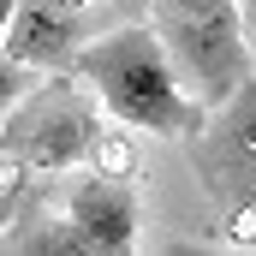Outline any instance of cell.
<instances>
[{
	"instance_id": "obj_1",
	"label": "cell",
	"mask_w": 256,
	"mask_h": 256,
	"mask_svg": "<svg viewBox=\"0 0 256 256\" xmlns=\"http://www.w3.org/2000/svg\"><path fill=\"white\" fill-rule=\"evenodd\" d=\"M72 78H84L90 90H96V102L131 131H149V137H191L202 126V102L185 96V84H179V72L167 60V48H161V36L149 30V24H120V30H108V36H96V42H78V54L66 66Z\"/></svg>"
},
{
	"instance_id": "obj_8",
	"label": "cell",
	"mask_w": 256,
	"mask_h": 256,
	"mask_svg": "<svg viewBox=\"0 0 256 256\" xmlns=\"http://www.w3.org/2000/svg\"><path fill=\"white\" fill-rule=\"evenodd\" d=\"M24 90H30V66H18L6 48H0V120H6V108H12Z\"/></svg>"
},
{
	"instance_id": "obj_2",
	"label": "cell",
	"mask_w": 256,
	"mask_h": 256,
	"mask_svg": "<svg viewBox=\"0 0 256 256\" xmlns=\"http://www.w3.org/2000/svg\"><path fill=\"white\" fill-rule=\"evenodd\" d=\"M149 18H155L149 30L161 36L185 96L202 108L226 102L256 72L244 24H238V0H149Z\"/></svg>"
},
{
	"instance_id": "obj_3",
	"label": "cell",
	"mask_w": 256,
	"mask_h": 256,
	"mask_svg": "<svg viewBox=\"0 0 256 256\" xmlns=\"http://www.w3.org/2000/svg\"><path fill=\"white\" fill-rule=\"evenodd\" d=\"M96 102L72 84V78H48V84H30L6 120H0V155L18 161L24 173H66L78 167L90 149H96Z\"/></svg>"
},
{
	"instance_id": "obj_11",
	"label": "cell",
	"mask_w": 256,
	"mask_h": 256,
	"mask_svg": "<svg viewBox=\"0 0 256 256\" xmlns=\"http://www.w3.org/2000/svg\"><path fill=\"white\" fill-rule=\"evenodd\" d=\"M120 6H143V0H120Z\"/></svg>"
},
{
	"instance_id": "obj_6",
	"label": "cell",
	"mask_w": 256,
	"mask_h": 256,
	"mask_svg": "<svg viewBox=\"0 0 256 256\" xmlns=\"http://www.w3.org/2000/svg\"><path fill=\"white\" fill-rule=\"evenodd\" d=\"M66 214L84 232L90 256H126L137 244V191L126 173H84L66 196Z\"/></svg>"
},
{
	"instance_id": "obj_9",
	"label": "cell",
	"mask_w": 256,
	"mask_h": 256,
	"mask_svg": "<svg viewBox=\"0 0 256 256\" xmlns=\"http://www.w3.org/2000/svg\"><path fill=\"white\" fill-rule=\"evenodd\" d=\"M238 24H244V42H250V60H256V0H238Z\"/></svg>"
},
{
	"instance_id": "obj_5",
	"label": "cell",
	"mask_w": 256,
	"mask_h": 256,
	"mask_svg": "<svg viewBox=\"0 0 256 256\" xmlns=\"http://www.w3.org/2000/svg\"><path fill=\"white\" fill-rule=\"evenodd\" d=\"M90 0H12L0 48L30 72H66L78 54V12Z\"/></svg>"
},
{
	"instance_id": "obj_7",
	"label": "cell",
	"mask_w": 256,
	"mask_h": 256,
	"mask_svg": "<svg viewBox=\"0 0 256 256\" xmlns=\"http://www.w3.org/2000/svg\"><path fill=\"white\" fill-rule=\"evenodd\" d=\"M6 226L12 232H0V250H12V256H90L84 232L72 226V214H30V208H18Z\"/></svg>"
},
{
	"instance_id": "obj_4",
	"label": "cell",
	"mask_w": 256,
	"mask_h": 256,
	"mask_svg": "<svg viewBox=\"0 0 256 256\" xmlns=\"http://www.w3.org/2000/svg\"><path fill=\"white\" fill-rule=\"evenodd\" d=\"M185 143H191V161L208 185V196H220V202L256 196V72L226 102H214L202 114V126Z\"/></svg>"
},
{
	"instance_id": "obj_10",
	"label": "cell",
	"mask_w": 256,
	"mask_h": 256,
	"mask_svg": "<svg viewBox=\"0 0 256 256\" xmlns=\"http://www.w3.org/2000/svg\"><path fill=\"white\" fill-rule=\"evenodd\" d=\"M6 18H12V0H0V30H6Z\"/></svg>"
}]
</instances>
